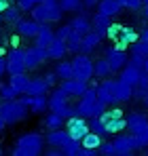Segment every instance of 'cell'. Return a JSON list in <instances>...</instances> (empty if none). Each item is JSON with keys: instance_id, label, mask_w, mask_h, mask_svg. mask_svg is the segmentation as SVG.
I'll use <instances>...</instances> for the list:
<instances>
[{"instance_id": "28", "label": "cell", "mask_w": 148, "mask_h": 156, "mask_svg": "<svg viewBox=\"0 0 148 156\" xmlns=\"http://www.w3.org/2000/svg\"><path fill=\"white\" fill-rule=\"evenodd\" d=\"M68 26H70V30H72V32H76V34H80V36H85V34H87V32L91 30V23H89V21H87V19H85L83 15L74 17L72 21L68 23Z\"/></svg>"}, {"instance_id": "34", "label": "cell", "mask_w": 148, "mask_h": 156, "mask_svg": "<svg viewBox=\"0 0 148 156\" xmlns=\"http://www.w3.org/2000/svg\"><path fill=\"white\" fill-rule=\"evenodd\" d=\"M19 11H21L19 6H17V9H15V6H6V9L2 11V19H4L6 23L15 26V23H17L19 19H21V17H19Z\"/></svg>"}, {"instance_id": "10", "label": "cell", "mask_w": 148, "mask_h": 156, "mask_svg": "<svg viewBox=\"0 0 148 156\" xmlns=\"http://www.w3.org/2000/svg\"><path fill=\"white\" fill-rule=\"evenodd\" d=\"M74 139H72V135L68 133L66 129H53L47 133V137H45V144L47 146H51V148H66L68 144H72Z\"/></svg>"}, {"instance_id": "53", "label": "cell", "mask_w": 148, "mask_h": 156, "mask_svg": "<svg viewBox=\"0 0 148 156\" xmlns=\"http://www.w3.org/2000/svg\"><path fill=\"white\" fill-rule=\"evenodd\" d=\"M142 101H144V105H146V108H148V91H146V93H144V95H142Z\"/></svg>"}, {"instance_id": "25", "label": "cell", "mask_w": 148, "mask_h": 156, "mask_svg": "<svg viewBox=\"0 0 148 156\" xmlns=\"http://www.w3.org/2000/svg\"><path fill=\"white\" fill-rule=\"evenodd\" d=\"M104 122H106L108 133H121L123 129H127V118L125 116H110V118H104Z\"/></svg>"}, {"instance_id": "35", "label": "cell", "mask_w": 148, "mask_h": 156, "mask_svg": "<svg viewBox=\"0 0 148 156\" xmlns=\"http://www.w3.org/2000/svg\"><path fill=\"white\" fill-rule=\"evenodd\" d=\"M80 42H83V36H80V34H76V32H70V34H68V38H66L68 51H72V53L80 51Z\"/></svg>"}, {"instance_id": "21", "label": "cell", "mask_w": 148, "mask_h": 156, "mask_svg": "<svg viewBox=\"0 0 148 156\" xmlns=\"http://www.w3.org/2000/svg\"><path fill=\"white\" fill-rule=\"evenodd\" d=\"M127 127H129V131L135 135V133H140V131L148 129V118L144 116V114H131L129 118H127Z\"/></svg>"}, {"instance_id": "24", "label": "cell", "mask_w": 148, "mask_h": 156, "mask_svg": "<svg viewBox=\"0 0 148 156\" xmlns=\"http://www.w3.org/2000/svg\"><path fill=\"white\" fill-rule=\"evenodd\" d=\"M28 82H30V76L25 74V72H17V74H11V80H9V84L21 95L25 93V89H28Z\"/></svg>"}, {"instance_id": "18", "label": "cell", "mask_w": 148, "mask_h": 156, "mask_svg": "<svg viewBox=\"0 0 148 156\" xmlns=\"http://www.w3.org/2000/svg\"><path fill=\"white\" fill-rule=\"evenodd\" d=\"M49 91H51V87L47 84L45 78H30L28 89H25L28 95H47Z\"/></svg>"}, {"instance_id": "9", "label": "cell", "mask_w": 148, "mask_h": 156, "mask_svg": "<svg viewBox=\"0 0 148 156\" xmlns=\"http://www.w3.org/2000/svg\"><path fill=\"white\" fill-rule=\"evenodd\" d=\"M49 59V53L47 49H43V47H32V49H28L25 51V70H36L38 66H43L45 61Z\"/></svg>"}, {"instance_id": "1", "label": "cell", "mask_w": 148, "mask_h": 156, "mask_svg": "<svg viewBox=\"0 0 148 156\" xmlns=\"http://www.w3.org/2000/svg\"><path fill=\"white\" fill-rule=\"evenodd\" d=\"M32 13V19H36L38 23H53V21H59L61 19V6H59V0H45V2H38L30 9Z\"/></svg>"}, {"instance_id": "57", "label": "cell", "mask_w": 148, "mask_h": 156, "mask_svg": "<svg viewBox=\"0 0 148 156\" xmlns=\"http://www.w3.org/2000/svg\"><path fill=\"white\" fill-rule=\"evenodd\" d=\"M144 15H146V19H148V2H146V9H144Z\"/></svg>"}, {"instance_id": "13", "label": "cell", "mask_w": 148, "mask_h": 156, "mask_svg": "<svg viewBox=\"0 0 148 156\" xmlns=\"http://www.w3.org/2000/svg\"><path fill=\"white\" fill-rule=\"evenodd\" d=\"M59 87L66 91L68 97H76V99H78V97L89 89V82H83V80H76V78H68V80H61Z\"/></svg>"}, {"instance_id": "17", "label": "cell", "mask_w": 148, "mask_h": 156, "mask_svg": "<svg viewBox=\"0 0 148 156\" xmlns=\"http://www.w3.org/2000/svg\"><path fill=\"white\" fill-rule=\"evenodd\" d=\"M53 38H55V32H53L47 23H40L38 32H36V36H34V44H36V47L47 49V47H49V42L53 40Z\"/></svg>"}, {"instance_id": "52", "label": "cell", "mask_w": 148, "mask_h": 156, "mask_svg": "<svg viewBox=\"0 0 148 156\" xmlns=\"http://www.w3.org/2000/svg\"><path fill=\"white\" fill-rule=\"evenodd\" d=\"M6 6H11V2H9V0H0V13H2Z\"/></svg>"}, {"instance_id": "22", "label": "cell", "mask_w": 148, "mask_h": 156, "mask_svg": "<svg viewBox=\"0 0 148 156\" xmlns=\"http://www.w3.org/2000/svg\"><path fill=\"white\" fill-rule=\"evenodd\" d=\"M140 74H142V70H140V68H135V66L127 63L123 70H121V80L127 82V84H131V87H135V84H138V80H140Z\"/></svg>"}, {"instance_id": "19", "label": "cell", "mask_w": 148, "mask_h": 156, "mask_svg": "<svg viewBox=\"0 0 148 156\" xmlns=\"http://www.w3.org/2000/svg\"><path fill=\"white\" fill-rule=\"evenodd\" d=\"M15 27H17V32H19L21 36H30V38H34L36 32H38V27H40V23H38L36 19H19V21L15 23Z\"/></svg>"}, {"instance_id": "44", "label": "cell", "mask_w": 148, "mask_h": 156, "mask_svg": "<svg viewBox=\"0 0 148 156\" xmlns=\"http://www.w3.org/2000/svg\"><path fill=\"white\" fill-rule=\"evenodd\" d=\"M70 32H72V30H70V26H61V27H57V30H55V38H59V40H66Z\"/></svg>"}, {"instance_id": "46", "label": "cell", "mask_w": 148, "mask_h": 156, "mask_svg": "<svg viewBox=\"0 0 148 156\" xmlns=\"http://www.w3.org/2000/svg\"><path fill=\"white\" fill-rule=\"evenodd\" d=\"M138 89H142V91H148V72L142 70V74H140V80H138V84H135Z\"/></svg>"}, {"instance_id": "23", "label": "cell", "mask_w": 148, "mask_h": 156, "mask_svg": "<svg viewBox=\"0 0 148 156\" xmlns=\"http://www.w3.org/2000/svg\"><path fill=\"white\" fill-rule=\"evenodd\" d=\"M121 9H123V6H121L119 0H99V2H98V11H99V13H104V15H108V17L119 15Z\"/></svg>"}, {"instance_id": "16", "label": "cell", "mask_w": 148, "mask_h": 156, "mask_svg": "<svg viewBox=\"0 0 148 156\" xmlns=\"http://www.w3.org/2000/svg\"><path fill=\"white\" fill-rule=\"evenodd\" d=\"M102 38H104V36H102L99 32H95V30L91 27V30H89V32H87V34L83 36V42H80V51H78V53H91L93 49H98L99 42H102Z\"/></svg>"}, {"instance_id": "36", "label": "cell", "mask_w": 148, "mask_h": 156, "mask_svg": "<svg viewBox=\"0 0 148 156\" xmlns=\"http://www.w3.org/2000/svg\"><path fill=\"white\" fill-rule=\"evenodd\" d=\"M131 51L135 53H142V55H148V38L140 36L135 42H131Z\"/></svg>"}, {"instance_id": "33", "label": "cell", "mask_w": 148, "mask_h": 156, "mask_svg": "<svg viewBox=\"0 0 148 156\" xmlns=\"http://www.w3.org/2000/svg\"><path fill=\"white\" fill-rule=\"evenodd\" d=\"M45 127H47L49 131L61 129V127H64V118H61L59 114H55V112H49V114L45 116Z\"/></svg>"}, {"instance_id": "38", "label": "cell", "mask_w": 148, "mask_h": 156, "mask_svg": "<svg viewBox=\"0 0 148 156\" xmlns=\"http://www.w3.org/2000/svg\"><path fill=\"white\" fill-rule=\"evenodd\" d=\"M144 59H146V55H142V53H135L131 51V55L127 57V63H131V66H135V68H144Z\"/></svg>"}, {"instance_id": "32", "label": "cell", "mask_w": 148, "mask_h": 156, "mask_svg": "<svg viewBox=\"0 0 148 156\" xmlns=\"http://www.w3.org/2000/svg\"><path fill=\"white\" fill-rule=\"evenodd\" d=\"M89 131L98 133L99 137L108 135V131H106V122H104V118H102V116H91V120H89Z\"/></svg>"}, {"instance_id": "3", "label": "cell", "mask_w": 148, "mask_h": 156, "mask_svg": "<svg viewBox=\"0 0 148 156\" xmlns=\"http://www.w3.org/2000/svg\"><path fill=\"white\" fill-rule=\"evenodd\" d=\"M106 36L114 42L117 49H127L131 42L138 40V32L133 27H127L123 23H110L106 30Z\"/></svg>"}, {"instance_id": "42", "label": "cell", "mask_w": 148, "mask_h": 156, "mask_svg": "<svg viewBox=\"0 0 148 156\" xmlns=\"http://www.w3.org/2000/svg\"><path fill=\"white\" fill-rule=\"evenodd\" d=\"M123 9H129V11H140L142 9V2L144 0H119Z\"/></svg>"}, {"instance_id": "20", "label": "cell", "mask_w": 148, "mask_h": 156, "mask_svg": "<svg viewBox=\"0 0 148 156\" xmlns=\"http://www.w3.org/2000/svg\"><path fill=\"white\" fill-rule=\"evenodd\" d=\"M47 53H49V59H61L66 53H68V44L66 40H59V38H53L47 47Z\"/></svg>"}, {"instance_id": "49", "label": "cell", "mask_w": 148, "mask_h": 156, "mask_svg": "<svg viewBox=\"0 0 148 156\" xmlns=\"http://www.w3.org/2000/svg\"><path fill=\"white\" fill-rule=\"evenodd\" d=\"M4 72H6V57L0 55V76H4Z\"/></svg>"}, {"instance_id": "51", "label": "cell", "mask_w": 148, "mask_h": 156, "mask_svg": "<svg viewBox=\"0 0 148 156\" xmlns=\"http://www.w3.org/2000/svg\"><path fill=\"white\" fill-rule=\"evenodd\" d=\"M99 0H83V6H95Z\"/></svg>"}, {"instance_id": "29", "label": "cell", "mask_w": 148, "mask_h": 156, "mask_svg": "<svg viewBox=\"0 0 148 156\" xmlns=\"http://www.w3.org/2000/svg\"><path fill=\"white\" fill-rule=\"evenodd\" d=\"M55 74L59 80H68V78H74V68L72 61H59L57 68H55Z\"/></svg>"}, {"instance_id": "39", "label": "cell", "mask_w": 148, "mask_h": 156, "mask_svg": "<svg viewBox=\"0 0 148 156\" xmlns=\"http://www.w3.org/2000/svg\"><path fill=\"white\" fill-rule=\"evenodd\" d=\"M51 112H55V114H59L64 120H68L70 116H74V108L70 104H64V105H59V108H55V110H51Z\"/></svg>"}, {"instance_id": "6", "label": "cell", "mask_w": 148, "mask_h": 156, "mask_svg": "<svg viewBox=\"0 0 148 156\" xmlns=\"http://www.w3.org/2000/svg\"><path fill=\"white\" fill-rule=\"evenodd\" d=\"M95 104H98V91H95V87H93V89H87V91L78 97V105L74 108V114H76V116H83V118H91Z\"/></svg>"}, {"instance_id": "50", "label": "cell", "mask_w": 148, "mask_h": 156, "mask_svg": "<svg viewBox=\"0 0 148 156\" xmlns=\"http://www.w3.org/2000/svg\"><path fill=\"white\" fill-rule=\"evenodd\" d=\"M47 154L49 156H61V150L59 148H51V150H47Z\"/></svg>"}, {"instance_id": "45", "label": "cell", "mask_w": 148, "mask_h": 156, "mask_svg": "<svg viewBox=\"0 0 148 156\" xmlns=\"http://www.w3.org/2000/svg\"><path fill=\"white\" fill-rule=\"evenodd\" d=\"M98 154H104V156L114 154V146H112V144H104V141H102V146L98 148Z\"/></svg>"}, {"instance_id": "59", "label": "cell", "mask_w": 148, "mask_h": 156, "mask_svg": "<svg viewBox=\"0 0 148 156\" xmlns=\"http://www.w3.org/2000/svg\"><path fill=\"white\" fill-rule=\"evenodd\" d=\"M38 2H45V0H38Z\"/></svg>"}, {"instance_id": "37", "label": "cell", "mask_w": 148, "mask_h": 156, "mask_svg": "<svg viewBox=\"0 0 148 156\" xmlns=\"http://www.w3.org/2000/svg\"><path fill=\"white\" fill-rule=\"evenodd\" d=\"M59 6H61V11H78V9H85L83 6V0H59Z\"/></svg>"}, {"instance_id": "58", "label": "cell", "mask_w": 148, "mask_h": 156, "mask_svg": "<svg viewBox=\"0 0 148 156\" xmlns=\"http://www.w3.org/2000/svg\"><path fill=\"white\" fill-rule=\"evenodd\" d=\"M0 21H2V13H0Z\"/></svg>"}, {"instance_id": "54", "label": "cell", "mask_w": 148, "mask_h": 156, "mask_svg": "<svg viewBox=\"0 0 148 156\" xmlns=\"http://www.w3.org/2000/svg\"><path fill=\"white\" fill-rule=\"evenodd\" d=\"M4 127H6V120H4V118H2V116H0V131L4 129Z\"/></svg>"}, {"instance_id": "12", "label": "cell", "mask_w": 148, "mask_h": 156, "mask_svg": "<svg viewBox=\"0 0 148 156\" xmlns=\"http://www.w3.org/2000/svg\"><path fill=\"white\" fill-rule=\"evenodd\" d=\"M106 61L110 63V70H112V74L114 72H121L125 66H127V53L125 49H108L106 51Z\"/></svg>"}, {"instance_id": "30", "label": "cell", "mask_w": 148, "mask_h": 156, "mask_svg": "<svg viewBox=\"0 0 148 156\" xmlns=\"http://www.w3.org/2000/svg\"><path fill=\"white\" fill-rule=\"evenodd\" d=\"M110 74H112V70H110V63L106 61V57H104V59H98V61L93 63V76L108 78Z\"/></svg>"}, {"instance_id": "60", "label": "cell", "mask_w": 148, "mask_h": 156, "mask_svg": "<svg viewBox=\"0 0 148 156\" xmlns=\"http://www.w3.org/2000/svg\"><path fill=\"white\" fill-rule=\"evenodd\" d=\"M0 154H2V150H0Z\"/></svg>"}, {"instance_id": "56", "label": "cell", "mask_w": 148, "mask_h": 156, "mask_svg": "<svg viewBox=\"0 0 148 156\" xmlns=\"http://www.w3.org/2000/svg\"><path fill=\"white\" fill-rule=\"evenodd\" d=\"M142 36H144V38H148V27L144 30V32H142Z\"/></svg>"}, {"instance_id": "48", "label": "cell", "mask_w": 148, "mask_h": 156, "mask_svg": "<svg viewBox=\"0 0 148 156\" xmlns=\"http://www.w3.org/2000/svg\"><path fill=\"white\" fill-rule=\"evenodd\" d=\"M45 80H47V84L53 89V87H55V82H57V74H55V72H49V74H45Z\"/></svg>"}, {"instance_id": "31", "label": "cell", "mask_w": 148, "mask_h": 156, "mask_svg": "<svg viewBox=\"0 0 148 156\" xmlns=\"http://www.w3.org/2000/svg\"><path fill=\"white\" fill-rule=\"evenodd\" d=\"M80 146H85V148H91V150H95L98 152V148L102 146V137H99L98 133H93V131H89L83 139H80Z\"/></svg>"}, {"instance_id": "61", "label": "cell", "mask_w": 148, "mask_h": 156, "mask_svg": "<svg viewBox=\"0 0 148 156\" xmlns=\"http://www.w3.org/2000/svg\"><path fill=\"white\" fill-rule=\"evenodd\" d=\"M144 2H148V0H144Z\"/></svg>"}, {"instance_id": "41", "label": "cell", "mask_w": 148, "mask_h": 156, "mask_svg": "<svg viewBox=\"0 0 148 156\" xmlns=\"http://www.w3.org/2000/svg\"><path fill=\"white\" fill-rule=\"evenodd\" d=\"M78 148H80V141L74 139L72 144H68L66 148H61V154H64V156H76V154H78Z\"/></svg>"}, {"instance_id": "27", "label": "cell", "mask_w": 148, "mask_h": 156, "mask_svg": "<svg viewBox=\"0 0 148 156\" xmlns=\"http://www.w3.org/2000/svg\"><path fill=\"white\" fill-rule=\"evenodd\" d=\"M64 104H68V95H66V91L61 87H57L49 97V110H55V108H59Z\"/></svg>"}, {"instance_id": "5", "label": "cell", "mask_w": 148, "mask_h": 156, "mask_svg": "<svg viewBox=\"0 0 148 156\" xmlns=\"http://www.w3.org/2000/svg\"><path fill=\"white\" fill-rule=\"evenodd\" d=\"M72 68L76 80H83V82L93 80V61L89 59L87 53H76V57L72 59Z\"/></svg>"}, {"instance_id": "43", "label": "cell", "mask_w": 148, "mask_h": 156, "mask_svg": "<svg viewBox=\"0 0 148 156\" xmlns=\"http://www.w3.org/2000/svg\"><path fill=\"white\" fill-rule=\"evenodd\" d=\"M135 139H138V146H140V148H146L148 146V129L135 133Z\"/></svg>"}, {"instance_id": "55", "label": "cell", "mask_w": 148, "mask_h": 156, "mask_svg": "<svg viewBox=\"0 0 148 156\" xmlns=\"http://www.w3.org/2000/svg\"><path fill=\"white\" fill-rule=\"evenodd\" d=\"M144 72H148V55H146V59H144V68H142Z\"/></svg>"}, {"instance_id": "8", "label": "cell", "mask_w": 148, "mask_h": 156, "mask_svg": "<svg viewBox=\"0 0 148 156\" xmlns=\"http://www.w3.org/2000/svg\"><path fill=\"white\" fill-rule=\"evenodd\" d=\"M66 131L72 135V139H76V141H80L87 133H89V122L83 118V116H70L68 118V122H66Z\"/></svg>"}, {"instance_id": "47", "label": "cell", "mask_w": 148, "mask_h": 156, "mask_svg": "<svg viewBox=\"0 0 148 156\" xmlns=\"http://www.w3.org/2000/svg\"><path fill=\"white\" fill-rule=\"evenodd\" d=\"M34 4H38V0H17V6H19L21 11H30Z\"/></svg>"}, {"instance_id": "40", "label": "cell", "mask_w": 148, "mask_h": 156, "mask_svg": "<svg viewBox=\"0 0 148 156\" xmlns=\"http://www.w3.org/2000/svg\"><path fill=\"white\" fill-rule=\"evenodd\" d=\"M0 95H2V99H15L19 93H17L11 84H2V87H0Z\"/></svg>"}, {"instance_id": "26", "label": "cell", "mask_w": 148, "mask_h": 156, "mask_svg": "<svg viewBox=\"0 0 148 156\" xmlns=\"http://www.w3.org/2000/svg\"><path fill=\"white\" fill-rule=\"evenodd\" d=\"M108 26H110V17L98 11V13L93 15V21H91V27H93L95 32H99L102 36H106V30H108Z\"/></svg>"}, {"instance_id": "4", "label": "cell", "mask_w": 148, "mask_h": 156, "mask_svg": "<svg viewBox=\"0 0 148 156\" xmlns=\"http://www.w3.org/2000/svg\"><path fill=\"white\" fill-rule=\"evenodd\" d=\"M0 116L6 120V125H13V122H19L28 116V105L21 104L17 97L15 99H4L0 104Z\"/></svg>"}, {"instance_id": "2", "label": "cell", "mask_w": 148, "mask_h": 156, "mask_svg": "<svg viewBox=\"0 0 148 156\" xmlns=\"http://www.w3.org/2000/svg\"><path fill=\"white\" fill-rule=\"evenodd\" d=\"M45 137L40 133H25L17 139V146L13 148V156H38L43 152Z\"/></svg>"}, {"instance_id": "11", "label": "cell", "mask_w": 148, "mask_h": 156, "mask_svg": "<svg viewBox=\"0 0 148 156\" xmlns=\"http://www.w3.org/2000/svg\"><path fill=\"white\" fill-rule=\"evenodd\" d=\"M6 72L9 74L25 72V51L24 49H13L6 55Z\"/></svg>"}, {"instance_id": "15", "label": "cell", "mask_w": 148, "mask_h": 156, "mask_svg": "<svg viewBox=\"0 0 148 156\" xmlns=\"http://www.w3.org/2000/svg\"><path fill=\"white\" fill-rule=\"evenodd\" d=\"M112 87H114V80H110V78H104V80L99 82L98 87H95V91H98V101H102V104H106V105L114 104V99H112Z\"/></svg>"}, {"instance_id": "14", "label": "cell", "mask_w": 148, "mask_h": 156, "mask_svg": "<svg viewBox=\"0 0 148 156\" xmlns=\"http://www.w3.org/2000/svg\"><path fill=\"white\" fill-rule=\"evenodd\" d=\"M131 97H133V87H131V84H127V82H123L121 78H119V80H114V87H112V99H114V104L129 101Z\"/></svg>"}, {"instance_id": "7", "label": "cell", "mask_w": 148, "mask_h": 156, "mask_svg": "<svg viewBox=\"0 0 148 156\" xmlns=\"http://www.w3.org/2000/svg\"><path fill=\"white\" fill-rule=\"evenodd\" d=\"M112 146H114V154H119V156H129L140 148L133 133H131V135H121V137H117V139L112 141Z\"/></svg>"}]
</instances>
